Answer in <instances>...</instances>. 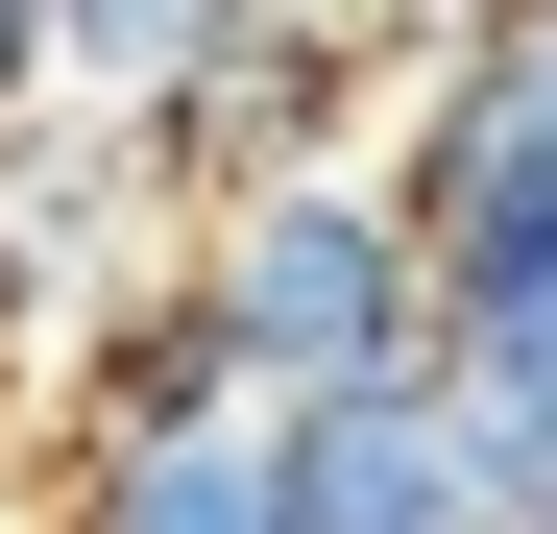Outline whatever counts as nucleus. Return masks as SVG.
<instances>
[{"label": "nucleus", "instance_id": "nucleus-5", "mask_svg": "<svg viewBox=\"0 0 557 534\" xmlns=\"http://www.w3.org/2000/svg\"><path fill=\"white\" fill-rule=\"evenodd\" d=\"M243 25H267V0H49V98H98V122L170 146V122L243 73Z\"/></svg>", "mask_w": 557, "mask_h": 534}, {"label": "nucleus", "instance_id": "nucleus-6", "mask_svg": "<svg viewBox=\"0 0 557 534\" xmlns=\"http://www.w3.org/2000/svg\"><path fill=\"white\" fill-rule=\"evenodd\" d=\"M49 534H292V437L219 413V437H146V462H73Z\"/></svg>", "mask_w": 557, "mask_h": 534}, {"label": "nucleus", "instance_id": "nucleus-2", "mask_svg": "<svg viewBox=\"0 0 557 534\" xmlns=\"http://www.w3.org/2000/svg\"><path fill=\"white\" fill-rule=\"evenodd\" d=\"M170 195H195V170H170L146 122H98V98L0 122V316H49V340H73L98 292H146V267H170L146 219H170Z\"/></svg>", "mask_w": 557, "mask_h": 534}, {"label": "nucleus", "instance_id": "nucleus-4", "mask_svg": "<svg viewBox=\"0 0 557 534\" xmlns=\"http://www.w3.org/2000/svg\"><path fill=\"white\" fill-rule=\"evenodd\" d=\"M267 437H292V534H533L509 462L460 437V389H315Z\"/></svg>", "mask_w": 557, "mask_h": 534}, {"label": "nucleus", "instance_id": "nucleus-1", "mask_svg": "<svg viewBox=\"0 0 557 534\" xmlns=\"http://www.w3.org/2000/svg\"><path fill=\"white\" fill-rule=\"evenodd\" d=\"M195 292L243 316V389L267 413H315V389H436V219H412V170L363 146V170H267V195H195Z\"/></svg>", "mask_w": 557, "mask_h": 534}, {"label": "nucleus", "instance_id": "nucleus-8", "mask_svg": "<svg viewBox=\"0 0 557 534\" xmlns=\"http://www.w3.org/2000/svg\"><path fill=\"white\" fill-rule=\"evenodd\" d=\"M533 98H557V0H533Z\"/></svg>", "mask_w": 557, "mask_h": 534}, {"label": "nucleus", "instance_id": "nucleus-3", "mask_svg": "<svg viewBox=\"0 0 557 534\" xmlns=\"http://www.w3.org/2000/svg\"><path fill=\"white\" fill-rule=\"evenodd\" d=\"M219 413H267V389H243V316L195 292V243L49 340V437H73V462H146V437H219Z\"/></svg>", "mask_w": 557, "mask_h": 534}, {"label": "nucleus", "instance_id": "nucleus-7", "mask_svg": "<svg viewBox=\"0 0 557 534\" xmlns=\"http://www.w3.org/2000/svg\"><path fill=\"white\" fill-rule=\"evenodd\" d=\"M0 122H49V0H0Z\"/></svg>", "mask_w": 557, "mask_h": 534}]
</instances>
